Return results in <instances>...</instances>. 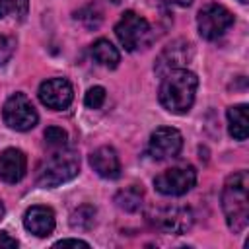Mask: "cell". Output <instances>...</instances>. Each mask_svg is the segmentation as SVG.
<instances>
[{
	"label": "cell",
	"instance_id": "obj_27",
	"mask_svg": "<svg viewBox=\"0 0 249 249\" xmlns=\"http://www.w3.org/2000/svg\"><path fill=\"white\" fill-rule=\"evenodd\" d=\"M4 212H6V208H4V204H2V200H0V220L4 218Z\"/></svg>",
	"mask_w": 249,
	"mask_h": 249
},
{
	"label": "cell",
	"instance_id": "obj_20",
	"mask_svg": "<svg viewBox=\"0 0 249 249\" xmlns=\"http://www.w3.org/2000/svg\"><path fill=\"white\" fill-rule=\"evenodd\" d=\"M105 99H107L105 88L93 86V88L88 89V93H86V97H84V103H86V107H89V109H99V107L105 103Z\"/></svg>",
	"mask_w": 249,
	"mask_h": 249
},
{
	"label": "cell",
	"instance_id": "obj_25",
	"mask_svg": "<svg viewBox=\"0 0 249 249\" xmlns=\"http://www.w3.org/2000/svg\"><path fill=\"white\" fill-rule=\"evenodd\" d=\"M160 2H163L167 6H179V8H187L193 4V0H160Z\"/></svg>",
	"mask_w": 249,
	"mask_h": 249
},
{
	"label": "cell",
	"instance_id": "obj_13",
	"mask_svg": "<svg viewBox=\"0 0 249 249\" xmlns=\"http://www.w3.org/2000/svg\"><path fill=\"white\" fill-rule=\"evenodd\" d=\"M27 171V158L18 148H6L0 154V179L4 183H18Z\"/></svg>",
	"mask_w": 249,
	"mask_h": 249
},
{
	"label": "cell",
	"instance_id": "obj_3",
	"mask_svg": "<svg viewBox=\"0 0 249 249\" xmlns=\"http://www.w3.org/2000/svg\"><path fill=\"white\" fill-rule=\"evenodd\" d=\"M78 171H80V158L76 156V152L66 148H56L39 167L37 185L45 189H53L74 179Z\"/></svg>",
	"mask_w": 249,
	"mask_h": 249
},
{
	"label": "cell",
	"instance_id": "obj_14",
	"mask_svg": "<svg viewBox=\"0 0 249 249\" xmlns=\"http://www.w3.org/2000/svg\"><path fill=\"white\" fill-rule=\"evenodd\" d=\"M89 165L103 179H117L121 175V160L113 146H99L89 156Z\"/></svg>",
	"mask_w": 249,
	"mask_h": 249
},
{
	"label": "cell",
	"instance_id": "obj_24",
	"mask_svg": "<svg viewBox=\"0 0 249 249\" xmlns=\"http://www.w3.org/2000/svg\"><path fill=\"white\" fill-rule=\"evenodd\" d=\"M0 247H18V239L10 237L6 231H0Z\"/></svg>",
	"mask_w": 249,
	"mask_h": 249
},
{
	"label": "cell",
	"instance_id": "obj_6",
	"mask_svg": "<svg viewBox=\"0 0 249 249\" xmlns=\"http://www.w3.org/2000/svg\"><path fill=\"white\" fill-rule=\"evenodd\" d=\"M195 183H196V171L193 165L169 167V169L161 171L160 175H156V179H154L156 191L165 196H181V195L189 193L195 187Z\"/></svg>",
	"mask_w": 249,
	"mask_h": 249
},
{
	"label": "cell",
	"instance_id": "obj_4",
	"mask_svg": "<svg viewBox=\"0 0 249 249\" xmlns=\"http://www.w3.org/2000/svg\"><path fill=\"white\" fill-rule=\"evenodd\" d=\"M115 35L121 41V45L130 53L146 49L154 39V33H152L148 19L138 16L132 10H128L121 16V19L115 25Z\"/></svg>",
	"mask_w": 249,
	"mask_h": 249
},
{
	"label": "cell",
	"instance_id": "obj_9",
	"mask_svg": "<svg viewBox=\"0 0 249 249\" xmlns=\"http://www.w3.org/2000/svg\"><path fill=\"white\" fill-rule=\"evenodd\" d=\"M181 148H183V136L177 128L160 126L150 134L148 150H150L152 158L158 160V161L175 158L181 152Z\"/></svg>",
	"mask_w": 249,
	"mask_h": 249
},
{
	"label": "cell",
	"instance_id": "obj_12",
	"mask_svg": "<svg viewBox=\"0 0 249 249\" xmlns=\"http://www.w3.org/2000/svg\"><path fill=\"white\" fill-rule=\"evenodd\" d=\"M23 226L29 233H33L37 237L51 235L54 231V226H56L53 208L43 206V204H35L31 208H27L23 214Z\"/></svg>",
	"mask_w": 249,
	"mask_h": 249
},
{
	"label": "cell",
	"instance_id": "obj_5",
	"mask_svg": "<svg viewBox=\"0 0 249 249\" xmlns=\"http://www.w3.org/2000/svg\"><path fill=\"white\" fill-rule=\"evenodd\" d=\"M2 119L12 130L25 132L37 124L39 115L25 93H14L6 99L2 107Z\"/></svg>",
	"mask_w": 249,
	"mask_h": 249
},
{
	"label": "cell",
	"instance_id": "obj_7",
	"mask_svg": "<svg viewBox=\"0 0 249 249\" xmlns=\"http://www.w3.org/2000/svg\"><path fill=\"white\" fill-rule=\"evenodd\" d=\"M233 25V14L222 4H208L196 16V27L202 39L214 41Z\"/></svg>",
	"mask_w": 249,
	"mask_h": 249
},
{
	"label": "cell",
	"instance_id": "obj_22",
	"mask_svg": "<svg viewBox=\"0 0 249 249\" xmlns=\"http://www.w3.org/2000/svg\"><path fill=\"white\" fill-rule=\"evenodd\" d=\"M6 6V12L14 14V18L23 19L27 16V8H29V0H2Z\"/></svg>",
	"mask_w": 249,
	"mask_h": 249
},
{
	"label": "cell",
	"instance_id": "obj_10",
	"mask_svg": "<svg viewBox=\"0 0 249 249\" xmlns=\"http://www.w3.org/2000/svg\"><path fill=\"white\" fill-rule=\"evenodd\" d=\"M39 99L45 107L62 111L74 99V89L64 78H49L39 86Z\"/></svg>",
	"mask_w": 249,
	"mask_h": 249
},
{
	"label": "cell",
	"instance_id": "obj_26",
	"mask_svg": "<svg viewBox=\"0 0 249 249\" xmlns=\"http://www.w3.org/2000/svg\"><path fill=\"white\" fill-rule=\"evenodd\" d=\"M4 14H6V6H4V2L0 0V18H4Z\"/></svg>",
	"mask_w": 249,
	"mask_h": 249
},
{
	"label": "cell",
	"instance_id": "obj_1",
	"mask_svg": "<svg viewBox=\"0 0 249 249\" xmlns=\"http://www.w3.org/2000/svg\"><path fill=\"white\" fill-rule=\"evenodd\" d=\"M161 78L163 80L158 91L160 103L163 105L165 111L173 115H185L195 103V95L198 88L196 74L187 68H177L163 74Z\"/></svg>",
	"mask_w": 249,
	"mask_h": 249
},
{
	"label": "cell",
	"instance_id": "obj_23",
	"mask_svg": "<svg viewBox=\"0 0 249 249\" xmlns=\"http://www.w3.org/2000/svg\"><path fill=\"white\" fill-rule=\"evenodd\" d=\"M54 247H89V243L82 239H60L54 243Z\"/></svg>",
	"mask_w": 249,
	"mask_h": 249
},
{
	"label": "cell",
	"instance_id": "obj_15",
	"mask_svg": "<svg viewBox=\"0 0 249 249\" xmlns=\"http://www.w3.org/2000/svg\"><path fill=\"white\" fill-rule=\"evenodd\" d=\"M230 134L235 140H245L249 134V121H247V105H231L226 113Z\"/></svg>",
	"mask_w": 249,
	"mask_h": 249
},
{
	"label": "cell",
	"instance_id": "obj_28",
	"mask_svg": "<svg viewBox=\"0 0 249 249\" xmlns=\"http://www.w3.org/2000/svg\"><path fill=\"white\" fill-rule=\"evenodd\" d=\"M239 2H241V4H247V2H249V0H239Z\"/></svg>",
	"mask_w": 249,
	"mask_h": 249
},
{
	"label": "cell",
	"instance_id": "obj_19",
	"mask_svg": "<svg viewBox=\"0 0 249 249\" xmlns=\"http://www.w3.org/2000/svg\"><path fill=\"white\" fill-rule=\"evenodd\" d=\"M45 140H47V144L51 146V148H64L66 146V140H68V134H66V130L64 128H60V126H49L47 130H45Z\"/></svg>",
	"mask_w": 249,
	"mask_h": 249
},
{
	"label": "cell",
	"instance_id": "obj_16",
	"mask_svg": "<svg viewBox=\"0 0 249 249\" xmlns=\"http://www.w3.org/2000/svg\"><path fill=\"white\" fill-rule=\"evenodd\" d=\"M91 56L95 62H99L101 66H107V68H115L121 62V53L107 39H97L91 45Z\"/></svg>",
	"mask_w": 249,
	"mask_h": 249
},
{
	"label": "cell",
	"instance_id": "obj_29",
	"mask_svg": "<svg viewBox=\"0 0 249 249\" xmlns=\"http://www.w3.org/2000/svg\"><path fill=\"white\" fill-rule=\"evenodd\" d=\"M111 2H115V4H117V2H121V0H111Z\"/></svg>",
	"mask_w": 249,
	"mask_h": 249
},
{
	"label": "cell",
	"instance_id": "obj_17",
	"mask_svg": "<svg viewBox=\"0 0 249 249\" xmlns=\"http://www.w3.org/2000/svg\"><path fill=\"white\" fill-rule=\"evenodd\" d=\"M142 198H144L142 191L132 185V187H126V189L119 191L117 196H115V202H117L119 208L126 210V212H136L142 206Z\"/></svg>",
	"mask_w": 249,
	"mask_h": 249
},
{
	"label": "cell",
	"instance_id": "obj_2",
	"mask_svg": "<svg viewBox=\"0 0 249 249\" xmlns=\"http://www.w3.org/2000/svg\"><path fill=\"white\" fill-rule=\"evenodd\" d=\"M249 177L247 171H235L231 173L222 189V210L228 228L233 233H241L247 228L249 222Z\"/></svg>",
	"mask_w": 249,
	"mask_h": 249
},
{
	"label": "cell",
	"instance_id": "obj_21",
	"mask_svg": "<svg viewBox=\"0 0 249 249\" xmlns=\"http://www.w3.org/2000/svg\"><path fill=\"white\" fill-rule=\"evenodd\" d=\"M16 51V39L8 35H0V66H4Z\"/></svg>",
	"mask_w": 249,
	"mask_h": 249
},
{
	"label": "cell",
	"instance_id": "obj_11",
	"mask_svg": "<svg viewBox=\"0 0 249 249\" xmlns=\"http://www.w3.org/2000/svg\"><path fill=\"white\" fill-rule=\"evenodd\" d=\"M193 56V47L187 41H173L171 45H167L156 58V74L163 76L171 70L177 68H185V64L191 60Z\"/></svg>",
	"mask_w": 249,
	"mask_h": 249
},
{
	"label": "cell",
	"instance_id": "obj_8",
	"mask_svg": "<svg viewBox=\"0 0 249 249\" xmlns=\"http://www.w3.org/2000/svg\"><path fill=\"white\" fill-rule=\"evenodd\" d=\"M152 226L163 233H185L193 226V214L185 206H161L148 214Z\"/></svg>",
	"mask_w": 249,
	"mask_h": 249
},
{
	"label": "cell",
	"instance_id": "obj_18",
	"mask_svg": "<svg viewBox=\"0 0 249 249\" xmlns=\"http://www.w3.org/2000/svg\"><path fill=\"white\" fill-rule=\"evenodd\" d=\"M95 224V208L89 204L78 206L70 216V226L74 230H89Z\"/></svg>",
	"mask_w": 249,
	"mask_h": 249
}]
</instances>
